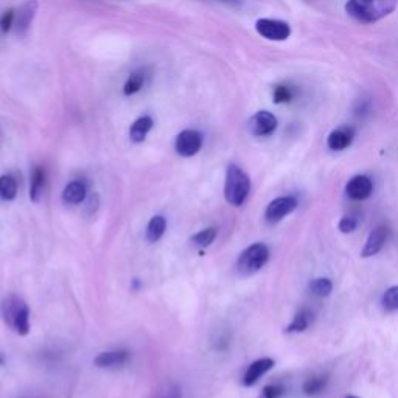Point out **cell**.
I'll use <instances>...</instances> for the list:
<instances>
[{"label":"cell","mask_w":398,"mask_h":398,"mask_svg":"<svg viewBox=\"0 0 398 398\" xmlns=\"http://www.w3.org/2000/svg\"><path fill=\"white\" fill-rule=\"evenodd\" d=\"M398 0H347L346 13L361 24H375L392 15Z\"/></svg>","instance_id":"obj_1"},{"label":"cell","mask_w":398,"mask_h":398,"mask_svg":"<svg viewBox=\"0 0 398 398\" xmlns=\"http://www.w3.org/2000/svg\"><path fill=\"white\" fill-rule=\"evenodd\" d=\"M250 193V179L244 171L235 164H230L225 171L224 196L225 201L235 207H240Z\"/></svg>","instance_id":"obj_2"},{"label":"cell","mask_w":398,"mask_h":398,"mask_svg":"<svg viewBox=\"0 0 398 398\" xmlns=\"http://www.w3.org/2000/svg\"><path fill=\"white\" fill-rule=\"evenodd\" d=\"M3 319L8 327L17 335H29L30 331V310L21 297L10 296L3 302Z\"/></svg>","instance_id":"obj_3"},{"label":"cell","mask_w":398,"mask_h":398,"mask_svg":"<svg viewBox=\"0 0 398 398\" xmlns=\"http://www.w3.org/2000/svg\"><path fill=\"white\" fill-rule=\"evenodd\" d=\"M269 260V248L264 243H254L244 249L237 260V269L241 276H252Z\"/></svg>","instance_id":"obj_4"},{"label":"cell","mask_w":398,"mask_h":398,"mask_svg":"<svg viewBox=\"0 0 398 398\" xmlns=\"http://www.w3.org/2000/svg\"><path fill=\"white\" fill-rule=\"evenodd\" d=\"M255 30L262 38L276 42L287 41L291 36L289 24L278 21V19H258L255 22Z\"/></svg>","instance_id":"obj_5"},{"label":"cell","mask_w":398,"mask_h":398,"mask_svg":"<svg viewBox=\"0 0 398 398\" xmlns=\"http://www.w3.org/2000/svg\"><path fill=\"white\" fill-rule=\"evenodd\" d=\"M298 201L296 196H280L276 198L274 201H271L266 207V212H264V218L269 224H276L278 221H282L283 218H287L288 215L293 214V212L297 209Z\"/></svg>","instance_id":"obj_6"},{"label":"cell","mask_w":398,"mask_h":398,"mask_svg":"<svg viewBox=\"0 0 398 398\" xmlns=\"http://www.w3.org/2000/svg\"><path fill=\"white\" fill-rule=\"evenodd\" d=\"M249 132L255 137H268L274 134L278 120L277 117L269 111H258L249 118Z\"/></svg>","instance_id":"obj_7"},{"label":"cell","mask_w":398,"mask_h":398,"mask_svg":"<svg viewBox=\"0 0 398 398\" xmlns=\"http://www.w3.org/2000/svg\"><path fill=\"white\" fill-rule=\"evenodd\" d=\"M176 152L182 157H191L199 152L202 147V136L196 129H184L176 137Z\"/></svg>","instance_id":"obj_8"},{"label":"cell","mask_w":398,"mask_h":398,"mask_svg":"<svg viewBox=\"0 0 398 398\" xmlns=\"http://www.w3.org/2000/svg\"><path fill=\"white\" fill-rule=\"evenodd\" d=\"M390 230L386 224H378L376 228L370 232L366 243H364V248L361 249V257L369 258L376 255L378 252H381V249L386 246V243L389 240Z\"/></svg>","instance_id":"obj_9"},{"label":"cell","mask_w":398,"mask_h":398,"mask_svg":"<svg viewBox=\"0 0 398 398\" xmlns=\"http://www.w3.org/2000/svg\"><path fill=\"white\" fill-rule=\"evenodd\" d=\"M374 193V181L366 175H358L346 185V195L353 201H364Z\"/></svg>","instance_id":"obj_10"},{"label":"cell","mask_w":398,"mask_h":398,"mask_svg":"<svg viewBox=\"0 0 398 398\" xmlns=\"http://www.w3.org/2000/svg\"><path fill=\"white\" fill-rule=\"evenodd\" d=\"M38 8H39L38 0H26L25 3L19 6L16 11V22H15L17 35L21 36L26 35V31H29L31 26L33 19L36 16Z\"/></svg>","instance_id":"obj_11"},{"label":"cell","mask_w":398,"mask_h":398,"mask_svg":"<svg viewBox=\"0 0 398 398\" xmlns=\"http://www.w3.org/2000/svg\"><path fill=\"white\" fill-rule=\"evenodd\" d=\"M355 138V128L351 126H340L333 129L327 137V147L331 151H344L347 150Z\"/></svg>","instance_id":"obj_12"},{"label":"cell","mask_w":398,"mask_h":398,"mask_svg":"<svg viewBox=\"0 0 398 398\" xmlns=\"http://www.w3.org/2000/svg\"><path fill=\"white\" fill-rule=\"evenodd\" d=\"M274 360L273 358H260V360H257L250 364L248 367L246 374L243 376V384L244 386H254V384L260 380V378L268 374L271 369L274 367Z\"/></svg>","instance_id":"obj_13"},{"label":"cell","mask_w":398,"mask_h":398,"mask_svg":"<svg viewBox=\"0 0 398 398\" xmlns=\"http://www.w3.org/2000/svg\"><path fill=\"white\" fill-rule=\"evenodd\" d=\"M128 361H129L128 351L117 350V351H104V353L97 355L94 364L97 367H102V369H112V367L125 366Z\"/></svg>","instance_id":"obj_14"},{"label":"cell","mask_w":398,"mask_h":398,"mask_svg":"<svg viewBox=\"0 0 398 398\" xmlns=\"http://www.w3.org/2000/svg\"><path fill=\"white\" fill-rule=\"evenodd\" d=\"M152 118L150 116H143V117H138L137 120L131 125V129H129V137L131 141L134 143H141L143 142L145 138H147L148 132L152 129Z\"/></svg>","instance_id":"obj_15"},{"label":"cell","mask_w":398,"mask_h":398,"mask_svg":"<svg viewBox=\"0 0 398 398\" xmlns=\"http://www.w3.org/2000/svg\"><path fill=\"white\" fill-rule=\"evenodd\" d=\"M86 195H88V189H86L84 182L81 181H74L67 184V187L64 189L63 191V199L65 204H72V205H77V204H81Z\"/></svg>","instance_id":"obj_16"},{"label":"cell","mask_w":398,"mask_h":398,"mask_svg":"<svg viewBox=\"0 0 398 398\" xmlns=\"http://www.w3.org/2000/svg\"><path fill=\"white\" fill-rule=\"evenodd\" d=\"M45 190V170L42 167H35L31 175V185H30V198L31 201L39 202Z\"/></svg>","instance_id":"obj_17"},{"label":"cell","mask_w":398,"mask_h":398,"mask_svg":"<svg viewBox=\"0 0 398 398\" xmlns=\"http://www.w3.org/2000/svg\"><path fill=\"white\" fill-rule=\"evenodd\" d=\"M327 384H328L327 375H313V376H310L303 381L302 390H303L305 395L316 397V395H319L324 392L325 388H327Z\"/></svg>","instance_id":"obj_18"},{"label":"cell","mask_w":398,"mask_h":398,"mask_svg":"<svg viewBox=\"0 0 398 398\" xmlns=\"http://www.w3.org/2000/svg\"><path fill=\"white\" fill-rule=\"evenodd\" d=\"M311 321H313V315H311L308 310L302 308L297 311L296 316L293 317V321H291L288 327L285 328V331H287V333H302V331L310 327Z\"/></svg>","instance_id":"obj_19"},{"label":"cell","mask_w":398,"mask_h":398,"mask_svg":"<svg viewBox=\"0 0 398 398\" xmlns=\"http://www.w3.org/2000/svg\"><path fill=\"white\" fill-rule=\"evenodd\" d=\"M165 229H167V221H165V218L161 215L152 216L147 228V240L150 243L159 241L165 234Z\"/></svg>","instance_id":"obj_20"},{"label":"cell","mask_w":398,"mask_h":398,"mask_svg":"<svg viewBox=\"0 0 398 398\" xmlns=\"http://www.w3.org/2000/svg\"><path fill=\"white\" fill-rule=\"evenodd\" d=\"M17 196V181L11 175L0 176V198L13 201Z\"/></svg>","instance_id":"obj_21"},{"label":"cell","mask_w":398,"mask_h":398,"mask_svg":"<svg viewBox=\"0 0 398 398\" xmlns=\"http://www.w3.org/2000/svg\"><path fill=\"white\" fill-rule=\"evenodd\" d=\"M310 291L317 297H327L333 291V283L327 277H317L310 282Z\"/></svg>","instance_id":"obj_22"},{"label":"cell","mask_w":398,"mask_h":398,"mask_svg":"<svg viewBox=\"0 0 398 398\" xmlns=\"http://www.w3.org/2000/svg\"><path fill=\"white\" fill-rule=\"evenodd\" d=\"M143 84H145L143 72H134V74H131L129 78L126 79V83L123 86V94L128 95V97L134 95L143 88Z\"/></svg>","instance_id":"obj_23"},{"label":"cell","mask_w":398,"mask_h":398,"mask_svg":"<svg viewBox=\"0 0 398 398\" xmlns=\"http://www.w3.org/2000/svg\"><path fill=\"white\" fill-rule=\"evenodd\" d=\"M151 398H182L181 388L175 383H167L152 392Z\"/></svg>","instance_id":"obj_24"},{"label":"cell","mask_w":398,"mask_h":398,"mask_svg":"<svg viewBox=\"0 0 398 398\" xmlns=\"http://www.w3.org/2000/svg\"><path fill=\"white\" fill-rule=\"evenodd\" d=\"M215 238H216V229L209 228V229L198 232V234L191 238V241H193L199 248H209L210 244L215 241Z\"/></svg>","instance_id":"obj_25"},{"label":"cell","mask_w":398,"mask_h":398,"mask_svg":"<svg viewBox=\"0 0 398 398\" xmlns=\"http://www.w3.org/2000/svg\"><path fill=\"white\" fill-rule=\"evenodd\" d=\"M381 305L386 311H398V287H390L384 291L381 297Z\"/></svg>","instance_id":"obj_26"},{"label":"cell","mask_w":398,"mask_h":398,"mask_svg":"<svg viewBox=\"0 0 398 398\" xmlns=\"http://www.w3.org/2000/svg\"><path fill=\"white\" fill-rule=\"evenodd\" d=\"M293 97H294L293 90H291V88H288V86L278 84V86H276V88H274L273 98H274V103H277V104L289 103L291 100H293Z\"/></svg>","instance_id":"obj_27"},{"label":"cell","mask_w":398,"mask_h":398,"mask_svg":"<svg viewBox=\"0 0 398 398\" xmlns=\"http://www.w3.org/2000/svg\"><path fill=\"white\" fill-rule=\"evenodd\" d=\"M285 395V388L278 383H271L264 386L262 390L260 398H282Z\"/></svg>","instance_id":"obj_28"},{"label":"cell","mask_w":398,"mask_h":398,"mask_svg":"<svg viewBox=\"0 0 398 398\" xmlns=\"http://www.w3.org/2000/svg\"><path fill=\"white\" fill-rule=\"evenodd\" d=\"M16 22V11L8 10L5 11L2 16H0V30L3 33H8L13 26H15Z\"/></svg>","instance_id":"obj_29"},{"label":"cell","mask_w":398,"mask_h":398,"mask_svg":"<svg viewBox=\"0 0 398 398\" xmlns=\"http://www.w3.org/2000/svg\"><path fill=\"white\" fill-rule=\"evenodd\" d=\"M337 228H340L342 234H351V232H355L358 228V220L355 216L346 215V216L341 218V221H340V224H337Z\"/></svg>","instance_id":"obj_30"},{"label":"cell","mask_w":398,"mask_h":398,"mask_svg":"<svg viewBox=\"0 0 398 398\" xmlns=\"http://www.w3.org/2000/svg\"><path fill=\"white\" fill-rule=\"evenodd\" d=\"M218 2H224V3H232V5H237V3H240V0H218Z\"/></svg>","instance_id":"obj_31"},{"label":"cell","mask_w":398,"mask_h":398,"mask_svg":"<svg viewBox=\"0 0 398 398\" xmlns=\"http://www.w3.org/2000/svg\"><path fill=\"white\" fill-rule=\"evenodd\" d=\"M346 398H360V397H355V395H349V397H346Z\"/></svg>","instance_id":"obj_32"},{"label":"cell","mask_w":398,"mask_h":398,"mask_svg":"<svg viewBox=\"0 0 398 398\" xmlns=\"http://www.w3.org/2000/svg\"><path fill=\"white\" fill-rule=\"evenodd\" d=\"M0 363H2V358H0Z\"/></svg>","instance_id":"obj_33"}]
</instances>
